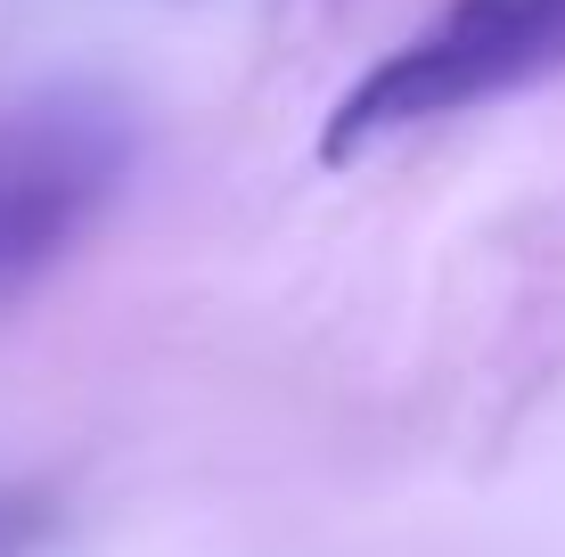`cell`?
I'll list each match as a JSON object with an SVG mask.
<instances>
[{
	"label": "cell",
	"instance_id": "cell-1",
	"mask_svg": "<svg viewBox=\"0 0 565 557\" xmlns=\"http://www.w3.org/2000/svg\"><path fill=\"white\" fill-rule=\"evenodd\" d=\"M550 74H565V0H451L328 107L320 164H353L377 140L492 107Z\"/></svg>",
	"mask_w": 565,
	"mask_h": 557
},
{
	"label": "cell",
	"instance_id": "cell-2",
	"mask_svg": "<svg viewBox=\"0 0 565 557\" xmlns=\"http://www.w3.org/2000/svg\"><path fill=\"white\" fill-rule=\"evenodd\" d=\"M131 140L90 99H33L0 107V296L42 279L107 197L124 189Z\"/></svg>",
	"mask_w": 565,
	"mask_h": 557
},
{
	"label": "cell",
	"instance_id": "cell-3",
	"mask_svg": "<svg viewBox=\"0 0 565 557\" xmlns=\"http://www.w3.org/2000/svg\"><path fill=\"white\" fill-rule=\"evenodd\" d=\"M33 533H42V516H33V508H0V557H17Z\"/></svg>",
	"mask_w": 565,
	"mask_h": 557
}]
</instances>
